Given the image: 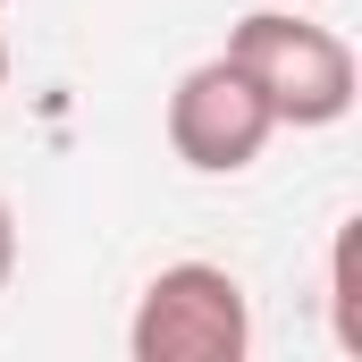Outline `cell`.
Returning a JSON list of instances; mask_svg holds the SVG:
<instances>
[{"mask_svg":"<svg viewBox=\"0 0 362 362\" xmlns=\"http://www.w3.org/2000/svg\"><path fill=\"white\" fill-rule=\"evenodd\" d=\"M228 59L245 68V85L270 101L278 127H337V118L354 110V85H362L354 51H346L329 25H312L295 0L236 17V25H228Z\"/></svg>","mask_w":362,"mask_h":362,"instance_id":"cell-1","label":"cell"},{"mask_svg":"<svg viewBox=\"0 0 362 362\" xmlns=\"http://www.w3.org/2000/svg\"><path fill=\"white\" fill-rule=\"evenodd\" d=\"M245 346H253V303L219 262H169L127 329L135 362H245Z\"/></svg>","mask_w":362,"mask_h":362,"instance_id":"cell-2","label":"cell"},{"mask_svg":"<svg viewBox=\"0 0 362 362\" xmlns=\"http://www.w3.org/2000/svg\"><path fill=\"white\" fill-rule=\"evenodd\" d=\"M270 135H278L270 101L245 85V68H236L228 51L177 76V93H169V152H177L194 177H236V169H253Z\"/></svg>","mask_w":362,"mask_h":362,"instance_id":"cell-3","label":"cell"},{"mask_svg":"<svg viewBox=\"0 0 362 362\" xmlns=\"http://www.w3.org/2000/svg\"><path fill=\"white\" fill-rule=\"evenodd\" d=\"M337 337L362 346V320H354V228L337 236Z\"/></svg>","mask_w":362,"mask_h":362,"instance_id":"cell-4","label":"cell"},{"mask_svg":"<svg viewBox=\"0 0 362 362\" xmlns=\"http://www.w3.org/2000/svg\"><path fill=\"white\" fill-rule=\"evenodd\" d=\"M8 270H17V211L0 202V286H8Z\"/></svg>","mask_w":362,"mask_h":362,"instance_id":"cell-5","label":"cell"},{"mask_svg":"<svg viewBox=\"0 0 362 362\" xmlns=\"http://www.w3.org/2000/svg\"><path fill=\"white\" fill-rule=\"evenodd\" d=\"M0 93H8V42H0Z\"/></svg>","mask_w":362,"mask_h":362,"instance_id":"cell-6","label":"cell"},{"mask_svg":"<svg viewBox=\"0 0 362 362\" xmlns=\"http://www.w3.org/2000/svg\"><path fill=\"white\" fill-rule=\"evenodd\" d=\"M0 8H8V0H0Z\"/></svg>","mask_w":362,"mask_h":362,"instance_id":"cell-7","label":"cell"},{"mask_svg":"<svg viewBox=\"0 0 362 362\" xmlns=\"http://www.w3.org/2000/svg\"><path fill=\"white\" fill-rule=\"evenodd\" d=\"M295 8H303V0H295Z\"/></svg>","mask_w":362,"mask_h":362,"instance_id":"cell-8","label":"cell"}]
</instances>
